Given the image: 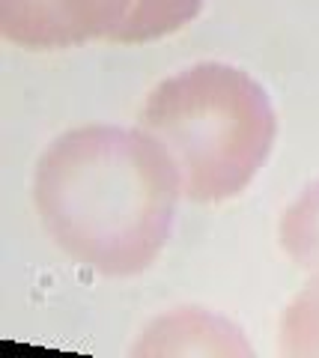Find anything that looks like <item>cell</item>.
<instances>
[{"label":"cell","mask_w":319,"mask_h":358,"mask_svg":"<svg viewBox=\"0 0 319 358\" xmlns=\"http://www.w3.org/2000/svg\"><path fill=\"white\" fill-rule=\"evenodd\" d=\"M278 352L287 358H319V275L283 308L278 320Z\"/></svg>","instance_id":"52a82bcc"},{"label":"cell","mask_w":319,"mask_h":358,"mask_svg":"<svg viewBox=\"0 0 319 358\" xmlns=\"http://www.w3.org/2000/svg\"><path fill=\"white\" fill-rule=\"evenodd\" d=\"M179 173L147 131L81 126L36 162L33 203L48 239L105 278L140 275L170 242Z\"/></svg>","instance_id":"6da1fadb"},{"label":"cell","mask_w":319,"mask_h":358,"mask_svg":"<svg viewBox=\"0 0 319 358\" xmlns=\"http://www.w3.org/2000/svg\"><path fill=\"white\" fill-rule=\"evenodd\" d=\"M128 9L131 0H0V33L30 51L114 42Z\"/></svg>","instance_id":"3957f363"},{"label":"cell","mask_w":319,"mask_h":358,"mask_svg":"<svg viewBox=\"0 0 319 358\" xmlns=\"http://www.w3.org/2000/svg\"><path fill=\"white\" fill-rule=\"evenodd\" d=\"M278 242L295 268L319 275V179L304 185L299 197L281 212Z\"/></svg>","instance_id":"5b68a950"},{"label":"cell","mask_w":319,"mask_h":358,"mask_svg":"<svg viewBox=\"0 0 319 358\" xmlns=\"http://www.w3.org/2000/svg\"><path fill=\"white\" fill-rule=\"evenodd\" d=\"M138 129L170 155L185 200L224 203L266 167L278 114L257 78L239 66L203 60L152 90Z\"/></svg>","instance_id":"7a4b0ae2"},{"label":"cell","mask_w":319,"mask_h":358,"mask_svg":"<svg viewBox=\"0 0 319 358\" xmlns=\"http://www.w3.org/2000/svg\"><path fill=\"white\" fill-rule=\"evenodd\" d=\"M206 0H131L128 18L119 27L114 42L119 45H140L156 42L170 33L182 30L185 24L200 15Z\"/></svg>","instance_id":"8992f818"},{"label":"cell","mask_w":319,"mask_h":358,"mask_svg":"<svg viewBox=\"0 0 319 358\" xmlns=\"http://www.w3.org/2000/svg\"><path fill=\"white\" fill-rule=\"evenodd\" d=\"M131 355L164 358V355H215V358H251L254 346L245 331L221 313L206 308H173L149 322L138 334Z\"/></svg>","instance_id":"277c9868"}]
</instances>
